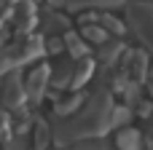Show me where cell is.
<instances>
[{
	"instance_id": "1",
	"label": "cell",
	"mask_w": 153,
	"mask_h": 150,
	"mask_svg": "<svg viewBox=\"0 0 153 150\" xmlns=\"http://www.w3.org/2000/svg\"><path fill=\"white\" fill-rule=\"evenodd\" d=\"M24 102H27V89H24V81H22L19 70H13L0 81V105L8 107V110H16Z\"/></svg>"
},
{
	"instance_id": "2",
	"label": "cell",
	"mask_w": 153,
	"mask_h": 150,
	"mask_svg": "<svg viewBox=\"0 0 153 150\" xmlns=\"http://www.w3.org/2000/svg\"><path fill=\"white\" fill-rule=\"evenodd\" d=\"M48 81H51V67H48V64H35V67L30 70V75L24 78L27 99H32V102H40L43 91L48 89Z\"/></svg>"
},
{
	"instance_id": "3",
	"label": "cell",
	"mask_w": 153,
	"mask_h": 150,
	"mask_svg": "<svg viewBox=\"0 0 153 150\" xmlns=\"http://www.w3.org/2000/svg\"><path fill=\"white\" fill-rule=\"evenodd\" d=\"M32 142H35V148H38V150H46V148H48V142H51V129H48L46 121H38Z\"/></svg>"
},
{
	"instance_id": "4",
	"label": "cell",
	"mask_w": 153,
	"mask_h": 150,
	"mask_svg": "<svg viewBox=\"0 0 153 150\" xmlns=\"http://www.w3.org/2000/svg\"><path fill=\"white\" fill-rule=\"evenodd\" d=\"M116 142H118V148L121 150H137V145H140V132H121L118 137H116Z\"/></svg>"
},
{
	"instance_id": "5",
	"label": "cell",
	"mask_w": 153,
	"mask_h": 150,
	"mask_svg": "<svg viewBox=\"0 0 153 150\" xmlns=\"http://www.w3.org/2000/svg\"><path fill=\"white\" fill-rule=\"evenodd\" d=\"M65 46L73 51V56H78V59H81V56H86V43H83V40H78L73 32H67V35H65Z\"/></svg>"
},
{
	"instance_id": "6",
	"label": "cell",
	"mask_w": 153,
	"mask_h": 150,
	"mask_svg": "<svg viewBox=\"0 0 153 150\" xmlns=\"http://www.w3.org/2000/svg\"><path fill=\"white\" fill-rule=\"evenodd\" d=\"M83 35H86L89 40H94V43H100V40H105V32H102L100 27H86V30H83Z\"/></svg>"
},
{
	"instance_id": "7",
	"label": "cell",
	"mask_w": 153,
	"mask_h": 150,
	"mask_svg": "<svg viewBox=\"0 0 153 150\" xmlns=\"http://www.w3.org/2000/svg\"><path fill=\"white\" fill-rule=\"evenodd\" d=\"M3 3H5V0H0V5H3Z\"/></svg>"
}]
</instances>
